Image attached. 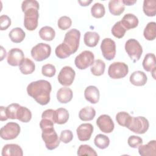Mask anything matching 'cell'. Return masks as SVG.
I'll use <instances>...</instances> for the list:
<instances>
[{
  "instance_id": "cell-32",
  "label": "cell",
  "mask_w": 156,
  "mask_h": 156,
  "mask_svg": "<svg viewBox=\"0 0 156 156\" xmlns=\"http://www.w3.org/2000/svg\"><path fill=\"white\" fill-rule=\"evenodd\" d=\"M143 10L144 14L148 16H154L156 14V1L144 0Z\"/></svg>"
},
{
  "instance_id": "cell-38",
  "label": "cell",
  "mask_w": 156,
  "mask_h": 156,
  "mask_svg": "<svg viewBox=\"0 0 156 156\" xmlns=\"http://www.w3.org/2000/svg\"><path fill=\"white\" fill-rule=\"evenodd\" d=\"M77 155L79 156L82 155H90V156H97L98 154L89 145L81 144L77 150Z\"/></svg>"
},
{
  "instance_id": "cell-37",
  "label": "cell",
  "mask_w": 156,
  "mask_h": 156,
  "mask_svg": "<svg viewBox=\"0 0 156 156\" xmlns=\"http://www.w3.org/2000/svg\"><path fill=\"white\" fill-rule=\"evenodd\" d=\"M126 30H127L121 24V21H118L112 27L111 32L116 38H121L124 36Z\"/></svg>"
},
{
  "instance_id": "cell-35",
  "label": "cell",
  "mask_w": 156,
  "mask_h": 156,
  "mask_svg": "<svg viewBox=\"0 0 156 156\" xmlns=\"http://www.w3.org/2000/svg\"><path fill=\"white\" fill-rule=\"evenodd\" d=\"M132 116L126 112H120L116 115V120L119 125L127 127L129 125Z\"/></svg>"
},
{
  "instance_id": "cell-34",
  "label": "cell",
  "mask_w": 156,
  "mask_h": 156,
  "mask_svg": "<svg viewBox=\"0 0 156 156\" xmlns=\"http://www.w3.org/2000/svg\"><path fill=\"white\" fill-rule=\"evenodd\" d=\"M94 143L96 147L101 149H106L110 144V139L109 138L103 134L97 135L94 139Z\"/></svg>"
},
{
  "instance_id": "cell-5",
  "label": "cell",
  "mask_w": 156,
  "mask_h": 156,
  "mask_svg": "<svg viewBox=\"0 0 156 156\" xmlns=\"http://www.w3.org/2000/svg\"><path fill=\"white\" fill-rule=\"evenodd\" d=\"M125 50L133 62L139 60L143 53L141 45L136 40L133 38L129 39L126 42Z\"/></svg>"
},
{
  "instance_id": "cell-1",
  "label": "cell",
  "mask_w": 156,
  "mask_h": 156,
  "mask_svg": "<svg viewBox=\"0 0 156 156\" xmlns=\"http://www.w3.org/2000/svg\"><path fill=\"white\" fill-rule=\"evenodd\" d=\"M80 38V32L76 29L68 30L65 35L63 43L58 45L55 53L56 56L61 59L66 58L75 53L79 46Z\"/></svg>"
},
{
  "instance_id": "cell-20",
  "label": "cell",
  "mask_w": 156,
  "mask_h": 156,
  "mask_svg": "<svg viewBox=\"0 0 156 156\" xmlns=\"http://www.w3.org/2000/svg\"><path fill=\"white\" fill-rule=\"evenodd\" d=\"M120 21L126 30H130L136 27L139 23L138 18L132 13L126 14Z\"/></svg>"
},
{
  "instance_id": "cell-23",
  "label": "cell",
  "mask_w": 156,
  "mask_h": 156,
  "mask_svg": "<svg viewBox=\"0 0 156 156\" xmlns=\"http://www.w3.org/2000/svg\"><path fill=\"white\" fill-rule=\"evenodd\" d=\"M100 39L99 35L96 32L88 31L85 32L83 36L84 43L88 47H95Z\"/></svg>"
},
{
  "instance_id": "cell-11",
  "label": "cell",
  "mask_w": 156,
  "mask_h": 156,
  "mask_svg": "<svg viewBox=\"0 0 156 156\" xmlns=\"http://www.w3.org/2000/svg\"><path fill=\"white\" fill-rule=\"evenodd\" d=\"M101 49L103 57L107 60H113L116 55V44L110 38H105L101 44Z\"/></svg>"
},
{
  "instance_id": "cell-40",
  "label": "cell",
  "mask_w": 156,
  "mask_h": 156,
  "mask_svg": "<svg viewBox=\"0 0 156 156\" xmlns=\"http://www.w3.org/2000/svg\"><path fill=\"white\" fill-rule=\"evenodd\" d=\"M71 24H72L71 19L67 16H61L57 21L58 27L61 30H63L69 29L71 26Z\"/></svg>"
},
{
  "instance_id": "cell-19",
  "label": "cell",
  "mask_w": 156,
  "mask_h": 156,
  "mask_svg": "<svg viewBox=\"0 0 156 156\" xmlns=\"http://www.w3.org/2000/svg\"><path fill=\"white\" fill-rule=\"evenodd\" d=\"M130 83L135 86H143L147 80L146 74L141 71H136L132 73L129 78Z\"/></svg>"
},
{
  "instance_id": "cell-41",
  "label": "cell",
  "mask_w": 156,
  "mask_h": 156,
  "mask_svg": "<svg viewBox=\"0 0 156 156\" xmlns=\"http://www.w3.org/2000/svg\"><path fill=\"white\" fill-rule=\"evenodd\" d=\"M55 67L52 64H46L41 68V73L46 77H52L55 74Z\"/></svg>"
},
{
  "instance_id": "cell-46",
  "label": "cell",
  "mask_w": 156,
  "mask_h": 156,
  "mask_svg": "<svg viewBox=\"0 0 156 156\" xmlns=\"http://www.w3.org/2000/svg\"><path fill=\"white\" fill-rule=\"evenodd\" d=\"M123 4L126 5H133L136 2V0H122V1Z\"/></svg>"
},
{
  "instance_id": "cell-24",
  "label": "cell",
  "mask_w": 156,
  "mask_h": 156,
  "mask_svg": "<svg viewBox=\"0 0 156 156\" xmlns=\"http://www.w3.org/2000/svg\"><path fill=\"white\" fill-rule=\"evenodd\" d=\"M155 64L156 59L155 54L153 53L146 54L142 63L144 69L147 72H151L152 70L155 69Z\"/></svg>"
},
{
  "instance_id": "cell-10",
  "label": "cell",
  "mask_w": 156,
  "mask_h": 156,
  "mask_svg": "<svg viewBox=\"0 0 156 156\" xmlns=\"http://www.w3.org/2000/svg\"><path fill=\"white\" fill-rule=\"evenodd\" d=\"M94 60V55L90 51H83L76 56L74 63L79 69H85L91 66Z\"/></svg>"
},
{
  "instance_id": "cell-14",
  "label": "cell",
  "mask_w": 156,
  "mask_h": 156,
  "mask_svg": "<svg viewBox=\"0 0 156 156\" xmlns=\"http://www.w3.org/2000/svg\"><path fill=\"white\" fill-rule=\"evenodd\" d=\"M24 58V53L21 49L19 48H12L8 52L7 62L9 65L16 66L20 64Z\"/></svg>"
},
{
  "instance_id": "cell-29",
  "label": "cell",
  "mask_w": 156,
  "mask_h": 156,
  "mask_svg": "<svg viewBox=\"0 0 156 156\" xmlns=\"http://www.w3.org/2000/svg\"><path fill=\"white\" fill-rule=\"evenodd\" d=\"M96 115V110L91 107H85L82 108L79 113V118L83 121H89L93 119Z\"/></svg>"
},
{
  "instance_id": "cell-26",
  "label": "cell",
  "mask_w": 156,
  "mask_h": 156,
  "mask_svg": "<svg viewBox=\"0 0 156 156\" xmlns=\"http://www.w3.org/2000/svg\"><path fill=\"white\" fill-rule=\"evenodd\" d=\"M69 119L68 111L65 108H58L55 110L54 123L58 124H65Z\"/></svg>"
},
{
  "instance_id": "cell-3",
  "label": "cell",
  "mask_w": 156,
  "mask_h": 156,
  "mask_svg": "<svg viewBox=\"0 0 156 156\" xmlns=\"http://www.w3.org/2000/svg\"><path fill=\"white\" fill-rule=\"evenodd\" d=\"M21 9L24 13V26L28 30H34L38 26L39 3L35 0L24 1L21 4Z\"/></svg>"
},
{
  "instance_id": "cell-17",
  "label": "cell",
  "mask_w": 156,
  "mask_h": 156,
  "mask_svg": "<svg viewBox=\"0 0 156 156\" xmlns=\"http://www.w3.org/2000/svg\"><path fill=\"white\" fill-rule=\"evenodd\" d=\"M23 149L16 144H5L2 149V156H23Z\"/></svg>"
},
{
  "instance_id": "cell-6",
  "label": "cell",
  "mask_w": 156,
  "mask_h": 156,
  "mask_svg": "<svg viewBox=\"0 0 156 156\" xmlns=\"http://www.w3.org/2000/svg\"><path fill=\"white\" fill-rule=\"evenodd\" d=\"M51 53V48L50 45L40 43L34 46L30 51L32 58L37 62H41L48 58Z\"/></svg>"
},
{
  "instance_id": "cell-25",
  "label": "cell",
  "mask_w": 156,
  "mask_h": 156,
  "mask_svg": "<svg viewBox=\"0 0 156 156\" xmlns=\"http://www.w3.org/2000/svg\"><path fill=\"white\" fill-rule=\"evenodd\" d=\"M19 69L22 74L27 75L32 73L35 69V65L29 58H24L19 65Z\"/></svg>"
},
{
  "instance_id": "cell-47",
  "label": "cell",
  "mask_w": 156,
  "mask_h": 156,
  "mask_svg": "<svg viewBox=\"0 0 156 156\" xmlns=\"http://www.w3.org/2000/svg\"><path fill=\"white\" fill-rule=\"evenodd\" d=\"M78 2L82 6H87L90 3L92 2V1L91 0H90V1H88V0H86V1H78Z\"/></svg>"
},
{
  "instance_id": "cell-42",
  "label": "cell",
  "mask_w": 156,
  "mask_h": 156,
  "mask_svg": "<svg viewBox=\"0 0 156 156\" xmlns=\"http://www.w3.org/2000/svg\"><path fill=\"white\" fill-rule=\"evenodd\" d=\"M128 144L132 148H137L140 145L143 144V140L141 137L136 135H131L127 140Z\"/></svg>"
},
{
  "instance_id": "cell-9",
  "label": "cell",
  "mask_w": 156,
  "mask_h": 156,
  "mask_svg": "<svg viewBox=\"0 0 156 156\" xmlns=\"http://www.w3.org/2000/svg\"><path fill=\"white\" fill-rule=\"evenodd\" d=\"M20 126L16 122H8L1 127L0 130L1 137L2 139L5 140H13L18 136L20 133Z\"/></svg>"
},
{
  "instance_id": "cell-4",
  "label": "cell",
  "mask_w": 156,
  "mask_h": 156,
  "mask_svg": "<svg viewBox=\"0 0 156 156\" xmlns=\"http://www.w3.org/2000/svg\"><path fill=\"white\" fill-rule=\"evenodd\" d=\"M42 130L41 137L45 143L46 148L49 150L56 149L60 144V138H58L54 127L44 128Z\"/></svg>"
},
{
  "instance_id": "cell-33",
  "label": "cell",
  "mask_w": 156,
  "mask_h": 156,
  "mask_svg": "<svg viewBox=\"0 0 156 156\" xmlns=\"http://www.w3.org/2000/svg\"><path fill=\"white\" fill-rule=\"evenodd\" d=\"M105 64L104 61L101 59H98L94 61L93 64L90 68L91 73L96 76H100L104 73Z\"/></svg>"
},
{
  "instance_id": "cell-28",
  "label": "cell",
  "mask_w": 156,
  "mask_h": 156,
  "mask_svg": "<svg viewBox=\"0 0 156 156\" xmlns=\"http://www.w3.org/2000/svg\"><path fill=\"white\" fill-rule=\"evenodd\" d=\"M26 36L24 31L20 27H15L12 29L9 34V37L11 41L15 43H19L23 41Z\"/></svg>"
},
{
  "instance_id": "cell-31",
  "label": "cell",
  "mask_w": 156,
  "mask_h": 156,
  "mask_svg": "<svg viewBox=\"0 0 156 156\" xmlns=\"http://www.w3.org/2000/svg\"><path fill=\"white\" fill-rule=\"evenodd\" d=\"M143 35L147 40H154L156 37V23L154 21L148 23L144 29Z\"/></svg>"
},
{
  "instance_id": "cell-39",
  "label": "cell",
  "mask_w": 156,
  "mask_h": 156,
  "mask_svg": "<svg viewBox=\"0 0 156 156\" xmlns=\"http://www.w3.org/2000/svg\"><path fill=\"white\" fill-rule=\"evenodd\" d=\"M20 105L17 103H13L9 105L7 107H5V113L6 116L8 119H16V114L17 110Z\"/></svg>"
},
{
  "instance_id": "cell-8",
  "label": "cell",
  "mask_w": 156,
  "mask_h": 156,
  "mask_svg": "<svg viewBox=\"0 0 156 156\" xmlns=\"http://www.w3.org/2000/svg\"><path fill=\"white\" fill-rule=\"evenodd\" d=\"M149 127L148 120L144 116L132 117L131 121L127 128L132 132L138 133L143 134L146 132Z\"/></svg>"
},
{
  "instance_id": "cell-48",
  "label": "cell",
  "mask_w": 156,
  "mask_h": 156,
  "mask_svg": "<svg viewBox=\"0 0 156 156\" xmlns=\"http://www.w3.org/2000/svg\"><path fill=\"white\" fill-rule=\"evenodd\" d=\"M1 60H2L4 57H5L6 55V51L4 49V48L2 46L1 47Z\"/></svg>"
},
{
  "instance_id": "cell-21",
  "label": "cell",
  "mask_w": 156,
  "mask_h": 156,
  "mask_svg": "<svg viewBox=\"0 0 156 156\" xmlns=\"http://www.w3.org/2000/svg\"><path fill=\"white\" fill-rule=\"evenodd\" d=\"M73 96L72 90L68 87L60 88L57 93V99L61 104H66L71 101Z\"/></svg>"
},
{
  "instance_id": "cell-45",
  "label": "cell",
  "mask_w": 156,
  "mask_h": 156,
  "mask_svg": "<svg viewBox=\"0 0 156 156\" xmlns=\"http://www.w3.org/2000/svg\"><path fill=\"white\" fill-rule=\"evenodd\" d=\"M5 107H4L3 106L0 107V120H1V121H6L7 119H8V118H7V116H6V113H5Z\"/></svg>"
},
{
  "instance_id": "cell-12",
  "label": "cell",
  "mask_w": 156,
  "mask_h": 156,
  "mask_svg": "<svg viewBox=\"0 0 156 156\" xmlns=\"http://www.w3.org/2000/svg\"><path fill=\"white\" fill-rule=\"evenodd\" d=\"M75 71L69 66H65L60 70L57 79L58 82L63 86H70L75 78Z\"/></svg>"
},
{
  "instance_id": "cell-2",
  "label": "cell",
  "mask_w": 156,
  "mask_h": 156,
  "mask_svg": "<svg viewBox=\"0 0 156 156\" xmlns=\"http://www.w3.org/2000/svg\"><path fill=\"white\" fill-rule=\"evenodd\" d=\"M51 90L50 82L42 79L32 82L27 87L28 95L41 105H45L49 102Z\"/></svg>"
},
{
  "instance_id": "cell-18",
  "label": "cell",
  "mask_w": 156,
  "mask_h": 156,
  "mask_svg": "<svg viewBox=\"0 0 156 156\" xmlns=\"http://www.w3.org/2000/svg\"><path fill=\"white\" fill-rule=\"evenodd\" d=\"M138 152L141 156H155L156 141L151 140L147 144H141L138 147Z\"/></svg>"
},
{
  "instance_id": "cell-36",
  "label": "cell",
  "mask_w": 156,
  "mask_h": 156,
  "mask_svg": "<svg viewBox=\"0 0 156 156\" xmlns=\"http://www.w3.org/2000/svg\"><path fill=\"white\" fill-rule=\"evenodd\" d=\"M105 10L103 4L96 2L94 4L91 8V13L92 16L96 18H101L105 15Z\"/></svg>"
},
{
  "instance_id": "cell-22",
  "label": "cell",
  "mask_w": 156,
  "mask_h": 156,
  "mask_svg": "<svg viewBox=\"0 0 156 156\" xmlns=\"http://www.w3.org/2000/svg\"><path fill=\"white\" fill-rule=\"evenodd\" d=\"M108 9L111 14L118 16L124 12L125 5L122 0H110L108 2Z\"/></svg>"
},
{
  "instance_id": "cell-43",
  "label": "cell",
  "mask_w": 156,
  "mask_h": 156,
  "mask_svg": "<svg viewBox=\"0 0 156 156\" xmlns=\"http://www.w3.org/2000/svg\"><path fill=\"white\" fill-rule=\"evenodd\" d=\"M73 138V132L70 130H62L60 135V140L64 143H68Z\"/></svg>"
},
{
  "instance_id": "cell-27",
  "label": "cell",
  "mask_w": 156,
  "mask_h": 156,
  "mask_svg": "<svg viewBox=\"0 0 156 156\" xmlns=\"http://www.w3.org/2000/svg\"><path fill=\"white\" fill-rule=\"evenodd\" d=\"M32 118V113L27 107L20 105L16 114V119L23 122H28Z\"/></svg>"
},
{
  "instance_id": "cell-7",
  "label": "cell",
  "mask_w": 156,
  "mask_h": 156,
  "mask_svg": "<svg viewBox=\"0 0 156 156\" xmlns=\"http://www.w3.org/2000/svg\"><path fill=\"white\" fill-rule=\"evenodd\" d=\"M129 72V68L127 64L124 62H116L112 63L108 67V74L113 79H121L124 77Z\"/></svg>"
},
{
  "instance_id": "cell-15",
  "label": "cell",
  "mask_w": 156,
  "mask_h": 156,
  "mask_svg": "<svg viewBox=\"0 0 156 156\" xmlns=\"http://www.w3.org/2000/svg\"><path fill=\"white\" fill-rule=\"evenodd\" d=\"M93 126L90 123H83L76 129L78 139L82 141H88L90 139L93 132Z\"/></svg>"
},
{
  "instance_id": "cell-30",
  "label": "cell",
  "mask_w": 156,
  "mask_h": 156,
  "mask_svg": "<svg viewBox=\"0 0 156 156\" xmlns=\"http://www.w3.org/2000/svg\"><path fill=\"white\" fill-rule=\"evenodd\" d=\"M40 37L45 41H52L55 36L54 29L50 26H44L41 27L38 32Z\"/></svg>"
},
{
  "instance_id": "cell-44",
  "label": "cell",
  "mask_w": 156,
  "mask_h": 156,
  "mask_svg": "<svg viewBox=\"0 0 156 156\" xmlns=\"http://www.w3.org/2000/svg\"><path fill=\"white\" fill-rule=\"evenodd\" d=\"M11 25V20L6 15H2L0 16V29L4 30L7 29Z\"/></svg>"
},
{
  "instance_id": "cell-13",
  "label": "cell",
  "mask_w": 156,
  "mask_h": 156,
  "mask_svg": "<svg viewBox=\"0 0 156 156\" xmlns=\"http://www.w3.org/2000/svg\"><path fill=\"white\" fill-rule=\"evenodd\" d=\"M96 124L99 129L104 133H109L113 132L115 124L109 115H102L96 120Z\"/></svg>"
},
{
  "instance_id": "cell-16",
  "label": "cell",
  "mask_w": 156,
  "mask_h": 156,
  "mask_svg": "<svg viewBox=\"0 0 156 156\" xmlns=\"http://www.w3.org/2000/svg\"><path fill=\"white\" fill-rule=\"evenodd\" d=\"M99 91L98 88L93 85L87 87L84 91L85 99L91 104H96L99 100Z\"/></svg>"
}]
</instances>
